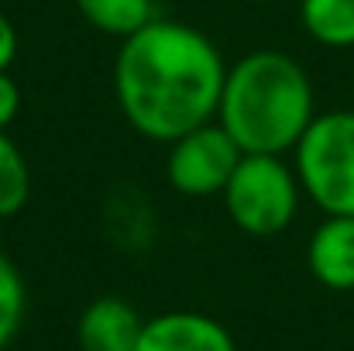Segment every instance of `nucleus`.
Wrapping results in <instances>:
<instances>
[{"label":"nucleus","mask_w":354,"mask_h":351,"mask_svg":"<svg viewBox=\"0 0 354 351\" xmlns=\"http://www.w3.org/2000/svg\"><path fill=\"white\" fill-rule=\"evenodd\" d=\"M31 193V169L21 155V148L0 131V217L17 214L28 204Z\"/></svg>","instance_id":"nucleus-11"},{"label":"nucleus","mask_w":354,"mask_h":351,"mask_svg":"<svg viewBox=\"0 0 354 351\" xmlns=\"http://www.w3.org/2000/svg\"><path fill=\"white\" fill-rule=\"evenodd\" d=\"M21 111V90L10 80V73H0V131L10 127V120Z\"/></svg>","instance_id":"nucleus-13"},{"label":"nucleus","mask_w":354,"mask_h":351,"mask_svg":"<svg viewBox=\"0 0 354 351\" xmlns=\"http://www.w3.org/2000/svg\"><path fill=\"white\" fill-rule=\"evenodd\" d=\"M141 331L145 321L127 300L100 296L80 314L76 341L80 351H138Z\"/></svg>","instance_id":"nucleus-7"},{"label":"nucleus","mask_w":354,"mask_h":351,"mask_svg":"<svg viewBox=\"0 0 354 351\" xmlns=\"http://www.w3.org/2000/svg\"><path fill=\"white\" fill-rule=\"evenodd\" d=\"M224 207L237 228L254 237L286 231L299 207V176L279 155H248L224 186Z\"/></svg>","instance_id":"nucleus-4"},{"label":"nucleus","mask_w":354,"mask_h":351,"mask_svg":"<svg viewBox=\"0 0 354 351\" xmlns=\"http://www.w3.org/2000/svg\"><path fill=\"white\" fill-rule=\"evenodd\" d=\"M24 321V282L14 262L0 251V351L14 341Z\"/></svg>","instance_id":"nucleus-12"},{"label":"nucleus","mask_w":354,"mask_h":351,"mask_svg":"<svg viewBox=\"0 0 354 351\" xmlns=\"http://www.w3.org/2000/svg\"><path fill=\"white\" fill-rule=\"evenodd\" d=\"M138 351H237L231 331L193 310H172L145 321Z\"/></svg>","instance_id":"nucleus-6"},{"label":"nucleus","mask_w":354,"mask_h":351,"mask_svg":"<svg viewBox=\"0 0 354 351\" xmlns=\"http://www.w3.org/2000/svg\"><path fill=\"white\" fill-rule=\"evenodd\" d=\"M292 152L306 197L327 217H354V111L317 114Z\"/></svg>","instance_id":"nucleus-3"},{"label":"nucleus","mask_w":354,"mask_h":351,"mask_svg":"<svg viewBox=\"0 0 354 351\" xmlns=\"http://www.w3.org/2000/svg\"><path fill=\"white\" fill-rule=\"evenodd\" d=\"M306 265L327 289H354V217H327L306 244Z\"/></svg>","instance_id":"nucleus-8"},{"label":"nucleus","mask_w":354,"mask_h":351,"mask_svg":"<svg viewBox=\"0 0 354 351\" xmlns=\"http://www.w3.org/2000/svg\"><path fill=\"white\" fill-rule=\"evenodd\" d=\"M14 55H17V31H14L10 17H7V14H0V73H7V69H10Z\"/></svg>","instance_id":"nucleus-14"},{"label":"nucleus","mask_w":354,"mask_h":351,"mask_svg":"<svg viewBox=\"0 0 354 351\" xmlns=\"http://www.w3.org/2000/svg\"><path fill=\"white\" fill-rule=\"evenodd\" d=\"M224 76V59L203 31L155 17L120 42L114 93L138 134L172 145L217 117Z\"/></svg>","instance_id":"nucleus-1"},{"label":"nucleus","mask_w":354,"mask_h":351,"mask_svg":"<svg viewBox=\"0 0 354 351\" xmlns=\"http://www.w3.org/2000/svg\"><path fill=\"white\" fill-rule=\"evenodd\" d=\"M261 3H272V0H261Z\"/></svg>","instance_id":"nucleus-15"},{"label":"nucleus","mask_w":354,"mask_h":351,"mask_svg":"<svg viewBox=\"0 0 354 351\" xmlns=\"http://www.w3.org/2000/svg\"><path fill=\"white\" fill-rule=\"evenodd\" d=\"M241 159L244 152L224 131V124L207 120L172 141L165 176L183 197H214V193H224Z\"/></svg>","instance_id":"nucleus-5"},{"label":"nucleus","mask_w":354,"mask_h":351,"mask_svg":"<svg viewBox=\"0 0 354 351\" xmlns=\"http://www.w3.org/2000/svg\"><path fill=\"white\" fill-rule=\"evenodd\" d=\"M313 87L306 69L275 48L237 59L224 76L217 120L248 155H282L313 124Z\"/></svg>","instance_id":"nucleus-2"},{"label":"nucleus","mask_w":354,"mask_h":351,"mask_svg":"<svg viewBox=\"0 0 354 351\" xmlns=\"http://www.w3.org/2000/svg\"><path fill=\"white\" fill-rule=\"evenodd\" d=\"M303 28L327 48L354 45V0H299Z\"/></svg>","instance_id":"nucleus-9"},{"label":"nucleus","mask_w":354,"mask_h":351,"mask_svg":"<svg viewBox=\"0 0 354 351\" xmlns=\"http://www.w3.org/2000/svg\"><path fill=\"white\" fill-rule=\"evenodd\" d=\"M80 14L104 35L114 38H131L145 24L155 21V3L151 0H76Z\"/></svg>","instance_id":"nucleus-10"}]
</instances>
